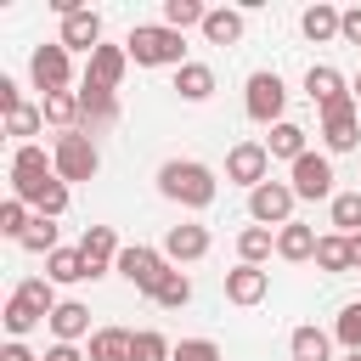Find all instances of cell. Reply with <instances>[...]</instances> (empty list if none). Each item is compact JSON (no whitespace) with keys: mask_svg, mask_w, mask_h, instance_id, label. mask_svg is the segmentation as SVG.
I'll list each match as a JSON object with an SVG mask.
<instances>
[{"mask_svg":"<svg viewBox=\"0 0 361 361\" xmlns=\"http://www.w3.org/2000/svg\"><path fill=\"white\" fill-rule=\"evenodd\" d=\"M28 226H34V209H28L23 197H6V203H0V237L23 243V237H28Z\"/></svg>","mask_w":361,"mask_h":361,"instance_id":"cell-35","label":"cell"},{"mask_svg":"<svg viewBox=\"0 0 361 361\" xmlns=\"http://www.w3.org/2000/svg\"><path fill=\"white\" fill-rule=\"evenodd\" d=\"M265 152H271V158H288V164H299V158L310 152V130H305V124H293V118H282V124L265 135Z\"/></svg>","mask_w":361,"mask_h":361,"instance_id":"cell-21","label":"cell"},{"mask_svg":"<svg viewBox=\"0 0 361 361\" xmlns=\"http://www.w3.org/2000/svg\"><path fill=\"white\" fill-rule=\"evenodd\" d=\"M68 209V180H51L45 192H39V203H34V214H45V220H56Z\"/></svg>","mask_w":361,"mask_h":361,"instance_id":"cell-42","label":"cell"},{"mask_svg":"<svg viewBox=\"0 0 361 361\" xmlns=\"http://www.w3.org/2000/svg\"><path fill=\"white\" fill-rule=\"evenodd\" d=\"M51 180H56V164H51V152H45L39 141H28V147L11 152V197H23V203L34 209Z\"/></svg>","mask_w":361,"mask_h":361,"instance_id":"cell-3","label":"cell"},{"mask_svg":"<svg viewBox=\"0 0 361 361\" xmlns=\"http://www.w3.org/2000/svg\"><path fill=\"white\" fill-rule=\"evenodd\" d=\"M45 327L56 333V344H79V338H90V305L62 299V305L51 310V322H45Z\"/></svg>","mask_w":361,"mask_h":361,"instance_id":"cell-19","label":"cell"},{"mask_svg":"<svg viewBox=\"0 0 361 361\" xmlns=\"http://www.w3.org/2000/svg\"><path fill=\"white\" fill-rule=\"evenodd\" d=\"M226 180H237V186H265L271 180V152H265V141H237L231 152H226Z\"/></svg>","mask_w":361,"mask_h":361,"instance_id":"cell-11","label":"cell"},{"mask_svg":"<svg viewBox=\"0 0 361 361\" xmlns=\"http://www.w3.org/2000/svg\"><path fill=\"white\" fill-rule=\"evenodd\" d=\"M175 96H180V102H209V96H214V68H209V62L175 68Z\"/></svg>","mask_w":361,"mask_h":361,"instance_id":"cell-23","label":"cell"},{"mask_svg":"<svg viewBox=\"0 0 361 361\" xmlns=\"http://www.w3.org/2000/svg\"><path fill=\"white\" fill-rule=\"evenodd\" d=\"M265 293H271V271H265V265H231V271H226V299H231V305L248 310V305H259Z\"/></svg>","mask_w":361,"mask_h":361,"instance_id":"cell-16","label":"cell"},{"mask_svg":"<svg viewBox=\"0 0 361 361\" xmlns=\"http://www.w3.org/2000/svg\"><path fill=\"white\" fill-rule=\"evenodd\" d=\"M39 113H45V124H56L62 135H73V130H79V90H56V96H39Z\"/></svg>","mask_w":361,"mask_h":361,"instance_id":"cell-26","label":"cell"},{"mask_svg":"<svg viewBox=\"0 0 361 361\" xmlns=\"http://www.w3.org/2000/svg\"><path fill=\"white\" fill-rule=\"evenodd\" d=\"M293 186L288 180H265V186H254L248 192V220L254 226H271V231H282L288 220H293Z\"/></svg>","mask_w":361,"mask_h":361,"instance_id":"cell-8","label":"cell"},{"mask_svg":"<svg viewBox=\"0 0 361 361\" xmlns=\"http://www.w3.org/2000/svg\"><path fill=\"white\" fill-rule=\"evenodd\" d=\"M152 305H158V310H180V305H192V276H186V271H169V276L158 282Z\"/></svg>","mask_w":361,"mask_h":361,"instance_id":"cell-36","label":"cell"},{"mask_svg":"<svg viewBox=\"0 0 361 361\" xmlns=\"http://www.w3.org/2000/svg\"><path fill=\"white\" fill-rule=\"evenodd\" d=\"M158 192L169 203H180V209H209L220 197V180L197 158H169V164H158Z\"/></svg>","mask_w":361,"mask_h":361,"instance_id":"cell-1","label":"cell"},{"mask_svg":"<svg viewBox=\"0 0 361 361\" xmlns=\"http://www.w3.org/2000/svg\"><path fill=\"white\" fill-rule=\"evenodd\" d=\"M28 79H34V90H39V96L68 90V85H73V51H68L62 39L34 45V56H28Z\"/></svg>","mask_w":361,"mask_h":361,"instance_id":"cell-6","label":"cell"},{"mask_svg":"<svg viewBox=\"0 0 361 361\" xmlns=\"http://www.w3.org/2000/svg\"><path fill=\"white\" fill-rule=\"evenodd\" d=\"M338 39H344V45H361V6H350V11H344V23H338Z\"/></svg>","mask_w":361,"mask_h":361,"instance_id":"cell-43","label":"cell"},{"mask_svg":"<svg viewBox=\"0 0 361 361\" xmlns=\"http://www.w3.org/2000/svg\"><path fill=\"white\" fill-rule=\"evenodd\" d=\"M130 344H135L130 327H96L90 333V361H130Z\"/></svg>","mask_w":361,"mask_h":361,"instance_id":"cell-28","label":"cell"},{"mask_svg":"<svg viewBox=\"0 0 361 361\" xmlns=\"http://www.w3.org/2000/svg\"><path fill=\"white\" fill-rule=\"evenodd\" d=\"M39 124H45V113H39L34 102H23V107L6 113V135H17V147H28V141L39 135Z\"/></svg>","mask_w":361,"mask_h":361,"instance_id":"cell-34","label":"cell"},{"mask_svg":"<svg viewBox=\"0 0 361 361\" xmlns=\"http://www.w3.org/2000/svg\"><path fill=\"white\" fill-rule=\"evenodd\" d=\"M203 17H209V6H197V0H164V28H175V34L203 28Z\"/></svg>","mask_w":361,"mask_h":361,"instance_id":"cell-33","label":"cell"},{"mask_svg":"<svg viewBox=\"0 0 361 361\" xmlns=\"http://www.w3.org/2000/svg\"><path fill=\"white\" fill-rule=\"evenodd\" d=\"M327 214H333V231L338 237H361V186L355 192H333Z\"/></svg>","mask_w":361,"mask_h":361,"instance_id":"cell-30","label":"cell"},{"mask_svg":"<svg viewBox=\"0 0 361 361\" xmlns=\"http://www.w3.org/2000/svg\"><path fill=\"white\" fill-rule=\"evenodd\" d=\"M113 271H118V276H124V282H130L135 293H147V299H152V293H158V282H164V276H169L175 265L164 259V248H147V243H130V248L118 254V265H113Z\"/></svg>","mask_w":361,"mask_h":361,"instance_id":"cell-5","label":"cell"},{"mask_svg":"<svg viewBox=\"0 0 361 361\" xmlns=\"http://www.w3.org/2000/svg\"><path fill=\"white\" fill-rule=\"evenodd\" d=\"M11 107H23V96H17V79L0 73V113H11Z\"/></svg>","mask_w":361,"mask_h":361,"instance_id":"cell-44","label":"cell"},{"mask_svg":"<svg viewBox=\"0 0 361 361\" xmlns=\"http://www.w3.org/2000/svg\"><path fill=\"white\" fill-rule=\"evenodd\" d=\"M17 248H28V254H45V259H51V254L62 248V243H56V220H45V214H34V226H28V237H23Z\"/></svg>","mask_w":361,"mask_h":361,"instance_id":"cell-39","label":"cell"},{"mask_svg":"<svg viewBox=\"0 0 361 361\" xmlns=\"http://www.w3.org/2000/svg\"><path fill=\"white\" fill-rule=\"evenodd\" d=\"M203 254H209V226L180 220V226L164 231V259H169V265H197Z\"/></svg>","mask_w":361,"mask_h":361,"instance_id":"cell-12","label":"cell"},{"mask_svg":"<svg viewBox=\"0 0 361 361\" xmlns=\"http://www.w3.org/2000/svg\"><path fill=\"white\" fill-rule=\"evenodd\" d=\"M333 338H338L344 350H361V299L338 310V322H333Z\"/></svg>","mask_w":361,"mask_h":361,"instance_id":"cell-40","label":"cell"},{"mask_svg":"<svg viewBox=\"0 0 361 361\" xmlns=\"http://www.w3.org/2000/svg\"><path fill=\"white\" fill-rule=\"evenodd\" d=\"M316 226H305V220H288L282 231H276V259H288V265H305V259H316Z\"/></svg>","mask_w":361,"mask_h":361,"instance_id":"cell-18","label":"cell"},{"mask_svg":"<svg viewBox=\"0 0 361 361\" xmlns=\"http://www.w3.org/2000/svg\"><path fill=\"white\" fill-rule=\"evenodd\" d=\"M243 113L254 118V124H282V113H288V85H282V73H271V68H259V73H248V90H243Z\"/></svg>","mask_w":361,"mask_h":361,"instance_id":"cell-4","label":"cell"},{"mask_svg":"<svg viewBox=\"0 0 361 361\" xmlns=\"http://www.w3.org/2000/svg\"><path fill=\"white\" fill-rule=\"evenodd\" d=\"M169 355H175V344H169L158 327H141L135 344H130V361H169Z\"/></svg>","mask_w":361,"mask_h":361,"instance_id":"cell-38","label":"cell"},{"mask_svg":"<svg viewBox=\"0 0 361 361\" xmlns=\"http://www.w3.org/2000/svg\"><path fill=\"white\" fill-rule=\"evenodd\" d=\"M45 276H51V282H96L85 248H56V254L45 259Z\"/></svg>","mask_w":361,"mask_h":361,"instance_id":"cell-27","label":"cell"},{"mask_svg":"<svg viewBox=\"0 0 361 361\" xmlns=\"http://www.w3.org/2000/svg\"><path fill=\"white\" fill-rule=\"evenodd\" d=\"M51 164H56V180H90L96 169H102V152H96V141L85 135V130H73V135H56V147H51Z\"/></svg>","mask_w":361,"mask_h":361,"instance_id":"cell-7","label":"cell"},{"mask_svg":"<svg viewBox=\"0 0 361 361\" xmlns=\"http://www.w3.org/2000/svg\"><path fill=\"white\" fill-rule=\"evenodd\" d=\"M338 23H344V11H333V6H305V17H299V28H305V39H338Z\"/></svg>","mask_w":361,"mask_h":361,"instance_id":"cell-32","label":"cell"},{"mask_svg":"<svg viewBox=\"0 0 361 361\" xmlns=\"http://www.w3.org/2000/svg\"><path fill=\"white\" fill-rule=\"evenodd\" d=\"M79 248H85V259H90V276H107V271L118 265V254H124V243H118L113 226H85Z\"/></svg>","mask_w":361,"mask_h":361,"instance_id":"cell-15","label":"cell"},{"mask_svg":"<svg viewBox=\"0 0 361 361\" xmlns=\"http://www.w3.org/2000/svg\"><path fill=\"white\" fill-rule=\"evenodd\" d=\"M344 361H361V350H344Z\"/></svg>","mask_w":361,"mask_h":361,"instance_id":"cell-48","label":"cell"},{"mask_svg":"<svg viewBox=\"0 0 361 361\" xmlns=\"http://www.w3.org/2000/svg\"><path fill=\"white\" fill-rule=\"evenodd\" d=\"M124 68H130V51H124V45H96L90 62H85V85H96V90H118Z\"/></svg>","mask_w":361,"mask_h":361,"instance_id":"cell-14","label":"cell"},{"mask_svg":"<svg viewBox=\"0 0 361 361\" xmlns=\"http://www.w3.org/2000/svg\"><path fill=\"white\" fill-rule=\"evenodd\" d=\"M288 355L293 361H333V333H322V327H293L288 333Z\"/></svg>","mask_w":361,"mask_h":361,"instance_id":"cell-22","label":"cell"},{"mask_svg":"<svg viewBox=\"0 0 361 361\" xmlns=\"http://www.w3.org/2000/svg\"><path fill=\"white\" fill-rule=\"evenodd\" d=\"M0 322H6V333H11V338H28V333H34V327H39L45 316H39V310H34V305H28V299H23L17 288H11V299H6Z\"/></svg>","mask_w":361,"mask_h":361,"instance_id":"cell-31","label":"cell"},{"mask_svg":"<svg viewBox=\"0 0 361 361\" xmlns=\"http://www.w3.org/2000/svg\"><path fill=\"white\" fill-rule=\"evenodd\" d=\"M276 254V231L271 226H243L237 231V265H265Z\"/></svg>","mask_w":361,"mask_h":361,"instance_id":"cell-24","label":"cell"},{"mask_svg":"<svg viewBox=\"0 0 361 361\" xmlns=\"http://www.w3.org/2000/svg\"><path fill=\"white\" fill-rule=\"evenodd\" d=\"M17 293H23V299H28V305H34V310H39L45 322H51V310L62 305V299H56V282H51V276H28V282H17Z\"/></svg>","mask_w":361,"mask_h":361,"instance_id":"cell-37","label":"cell"},{"mask_svg":"<svg viewBox=\"0 0 361 361\" xmlns=\"http://www.w3.org/2000/svg\"><path fill=\"white\" fill-rule=\"evenodd\" d=\"M124 51L135 68H186V34H175L164 23H135Z\"/></svg>","mask_w":361,"mask_h":361,"instance_id":"cell-2","label":"cell"},{"mask_svg":"<svg viewBox=\"0 0 361 361\" xmlns=\"http://www.w3.org/2000/svg\"><path fill=\"white\" fill-rule=\"evenodd\" d=\"M203 39H209V45H237V39H243V11H231V6H209V17H203Z\"/></svg>","mask_w":361,"mask_h":361,"instance_id":"cell-25","label":"cell"},{"mask_svg":"<svg viewBox=\"0 0 361 361\" xmlns=\"http://www.w3.org/2000/svg\"><path fill=\"white\" fill-rule=\"evenodd\" d=\"M169 361H220V344L214 338H180Z\"/></svg>","mask_w":361,"mask_h":361,"instance_id":"cell-41","label":"cell"},{"mask_svg":"<svg viewBox=\"0 0 361 361\" xmlns=\"http://www.w3.org/2000/svg\"><path fill=\"white\" fill-rule=\"evenodd\" d=\"M39 361H90V355H79V344H51Z\"/></svg>","mask_w":361,"mask_h":361,"instance_id":"cell-46","label":"cell"},{"mask_svg":"<svg viewBox=\"0 0 361 361\" xmlns=\"http://www.w3.org/2000/svg\"><path fill=\"white\" fill-rule=\"evenodd\" d=\"M288 186H293V197H305V203H316V197L333 203V158H327V152H305L299 164H288Z\"/></svg>","mask_w":361,"mask_h":361,"instance_id":"cell-10","label":"cell"},{"mask_svg":"<svg viewBox=\"0 0 361 361\" xmlns=\"http://www.w3.org/2000/svg\"><path fill=\"white\" fill-rule=\"evenodd\" d=\"M305 96H310V102H316V113H322V107H333L338 96H350V85H344V73H338V68L310 62V73H305Z\"/></svg>","mask_w":361,"mask_h":361,"instance_id":"cell-20","label":"cell"},{"mask_svg":"<svg viewBox=\"0 0 361 361\" xmlns=\"http://www.w3.org/2000/svg\"><path fill=\"white\" fill-rule=\"evenodd\" d=\"M113 124H118V90L79 85V130L96 135V130H113Z\"/></svg>","mask_w":361,"mask_h":361,"instance_id":"cell-13","label":"cell"},{"mask_svg":"<svg viewBox=\"0 0 361 361\" xmlns=\"http://www.w3.org/2000/svg\"><path fill=\"white\" fill-rule=\"evenodd\" d=\"M316 265H322L327 276H344V271H355V254H350V237H338V231H327V237L316 243Z\"/></svg>","mask_w":361,"mask_h":361,"instance_id":"cell-29","label":"cell"},{"mask_svg":"<svg viewBox=\"0 0 361 361\" xmlns=\"http://www.w3.org/2000/svg\"><path fill=\"white\" fill-rule=\"evenodd\" d=\"M0 361H39V355H34V350H28L23 338H6V350H0Z\"/></svg>","mask_w":361,"mask_h":361,"instance_id":"cell-45","label":"cell"},{"mask_svg":"<svg viewBox=\"0 0 361 361\" xmlns=\"http://www.w3.org/2000/svg\"><path fill=\"white\" fill-rule=\"evenodd\" d=\"M350 96H355V107H361V73H355V85H350Z\"/></svg>","mask_w":361,"mask_h":361,"instance_id":"cell-47","label":"cell"},{"mask_svg":"<svg viewBox=\"0 0 361 361\" xmlns=\"http://www.w3.org/2000/svg\"><path fill=\"white\" fill-rule=\"evenodd\" d=\"M322 141H327V152H355V141H361V107H355V96H338L333 107H322Z\"/></svg>","mask_w":361,"mask_h":361,"instance_id":"cell-9","label":"cell"},{"mask_svg":"<svg viewBox=\"0 0 361 361\" xmlns=\"http://www.w3.org/2000/svg\"><path fill=\"white\" fill-rule=\"evenodd\" d=\"M56 39H62L68 51H85V56H90V51L102 45V11L79 6L73 17H62V34H56Z\"/></svg>","mask_w":361,"mask_h":361,"instance_id":"cell-17","label":"cell"}]
</instances>
